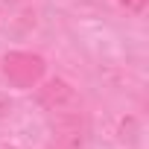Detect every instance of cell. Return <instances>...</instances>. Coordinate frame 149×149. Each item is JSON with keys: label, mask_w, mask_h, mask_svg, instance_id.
<instances>
[{"label": "cell", "mask_w": 149, "mask_h": 149, "mask_svg": "<svg viewBox=\"0 0 149 149\" xmlns=\"http://www.w3.org/2000/svg\"><path fill=\"white\" fill-rule=\"evenodd\" d=\"M3 76L15 85V88H32L44 79L47 61L38 53H26V50H12L3 56Z\"/></svg>", "instance_id": "1"}, {"label": "cell", "mask_w": 149, "mask_h": 149, "mask_svg": "<svg viewBox=\"0 0 149 149\" xmlns=\"http://www.w3.org/2000/svg\"><path fill=\"white\" fill-rule=\"evenodd\" d=\"M38 102H41V108H47L53 117L82 111V97L76 94V88H73L70 82H64V79H47V82L38 88Z\"/></svg>", "instance_id": "2"}, {"label": "cell", "mask_w": 149, "mask_h": 149, "mask_svg": "<svg viewBox=\"0 0 149 149\" xmlns=\"http://www.w3.org/2000/svg\"><path fill=\"white\" fill-rule=\"evenodd\" d=\"M85 137H88V129H85L82 111L58 114L53 117V134H50L47 149H85Z\"/></svg>", "instance_id": "3"}, {"label": "cell", "mask_w": 149, "mask_h": 149, "mask_svg": "<svg viewBox=\"0 0 149 149\" xmlns=\"http://www.w3.org/2000/svg\"><path fill=\"white\" fill-rule=\"evenodd\" d=\"M146 3H149V0H120V6L129 9V12H134V15H140L146 9Z\"/></svg>", "instance_id": "4"}, {"label": "cell", "mask_w": 149, "mask_h": 149, "mask_svg": "<svg viewBox=\"0 0 149 149\" xmlns=\"http://www.w3.org/2000/svg\"><path fill=\"white\" fill-rule=\"evenodd\" d=\"M6 111V100H0V114H3Z\"/></svg>", "instance_id": "5"}]
</instances>
